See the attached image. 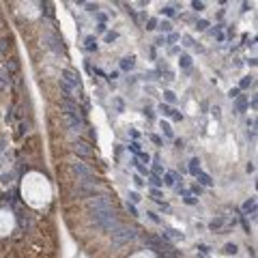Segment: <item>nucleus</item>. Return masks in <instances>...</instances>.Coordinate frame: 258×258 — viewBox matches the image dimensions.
I'll list each match as a JSON object with an SVG mask.
<instances>
[{
	"label": "nucleus",
	"mask_w": 258,
	"mask_h": 258,
	"mask_svg": "<svg viewBox=\"0 0 258 258\" xmlns=\"http://www.w3.org/2000/svg\"><path fill=\"white\" fill-rule=\"evenodd\" d=\"M157 110H159L164 116H172V108L168 105V103H159V108H157Z\"/></svg>",
	"instance_id": "nucleus-27"
},
{
	"label": "nucleus",
	"mask_w": 258,
	"mask_h": 258,
	"mask_svg": "<svg viewBox=\"0 0 258 258\" xmlns=\"http://www.w3.org/2000/svg\"><path fill=\"white\" fill-rule=\"evenodd\" d=\"M62 82H67V84L71 86V88H75V90H80V88H82L80 73H75L73 69H62Z\"/></svg>",
	"instance_id": "nucleus-6"
},
{
	"label": "nucleus",
	"mask_w": 258,
	"mask_h": 258,
	"mask_svg": "<svg viewBox=\"0 0 258 258\" xmlns=\"http://www.w3.org/2000/svg\"><path fill=\"white\" fill-rule=\"evenodd\" d=\"M191 9H194V11H204V2L194 0V2H191Z\"/></svg>",
	"instance_id": "nucleus-40"
},
{
	"label": "nucleus",
	"mask_w": 258,
	"mask_h": 258,
	"mask_svg": "<svg viewBox=\"0 0 258 258\" xmlns=\"http://www.w3.org/2000/svg\"><path fill=\"white\" fill-rule=\"evenodd\" d=\"M127 211H129V215H138V209H135V204H131V202H127Z\"/></svg>",
	"instance_id": "nucleus-45"
},
{
	"label": "nucleus",
	"mask_w": 258,
	"mask_h": 258,
	"mask_svg": "<svg viewBox=\"0 0 258 258\" xmlns=\"http://www.w3.org/2000/svg\"><path fill=\"white\" fill-rule=\"evenodd\" d=\"M97 32H103V35H105V32H108V26H105V24H97Z\"/></svg>",
	"instance_id": "nucleus-53"
},
{
	"label": "nucleus",
	"mask_w": 258,
	"mask_h": 258,
	"mask_svg": "<svg viewBox=\"0 0 258 258\" xmlns=\"http://www.w3.org/2000/svg\"><path fill=\"white\" fill-rule=\"evenodd\" d=\"M110 234H112V245L114 247H123L125 243L133 241L138 237L135 228H129V226H123V224H118L114 230H110Z\"/></svg>",
	"instance_id": "nucleus-2"
},
{
	"label": "nucleus",
	"mask_w": 258,
	"mask_h": 258,
	"mask_svg": "<svg viewBox=\"0 0 258 258\" xmlns=\"http://www.w3.org/2000/svg\"><path fill=\"white\" fill-rule=\"evenodd\" d=\"M221 252H226V254H228V256H234V254H237V252H239V247H237V245H234V243H226V245H224V250H221Z\"/></svg>",
	"instance_id": "nucleus-25"
},
{
	"label": "nucleus",
	"mask_w": 258,
	"mask_h": 258,
	"mask_svg": "<svg viewBox=\"0 0 258 258\" xmlns=\"http://www.w3.org/2000/svg\"><path fill=\"white\" fill-rule=\"evenodd\" d=\"M224 224H226V217H215L209 221V230H213V232H219L221 228H224Z\"/></svg>",
	"instance_id": "nucleus-12"
},
{
	"label": "nucleus",
	"mask_w": 258,
	"mask_h": 258,
	"mask_svg": "<svg viewBox=\"0 0 258 258\" xmlns=\"http://www.w3.org/2000/svg\"><path fill=\"white\" fill-rule=\"evenodd\" d=\"M84 9L88 11V13H99V4H97V2H86Z\"/></svg>",
	"instance_id": "nucleus-30"
},
{
	"label": "nucleus",
	"mask_w": 258,
	"mask_h": 258,
	"mask_svg": "<svg viewBox=\"0 0 258 258\" xmlns=\"http://www.w3.org/2000/svg\"><path fill=\"white\" fill-rule=\"evenodd\" d=\"M198 250H200V252H202L204 256H207V254L211 252V247H209V245H204V243H198Z\"/></svg>",
	"instance_id": "nucleus-44"
},
{
	"label": "nucleus",
	"mask_w": 258,
	"mask_h": 258,
	"mask_svg": "<svg viewBox=\"0 0 258 258\" xmlns=\"http://www.w3.org/2000/svg\"><path fill=\"white\" fill-rule=\"evenodd\" d=\"M228 97H230V99H237V97H239V88H230V90H228Z\"/></svg>",
	"instance_id": "nucleus-47"
},
{
	"label": "nucleus",
	"mask_w": 258,
	"mask_h": 258,
	"mask_svg": "<svg viewBox=\"0 0 258 258\" xmlns=\"http://www.w3.org/2000/svg\"><path fill=\"white\" fill-rule=\"evenodd\" d=\"M131 164H133V166H135V170H138V174H140V176H148V168H146V166H144V164H140V161H138V159H133V161H131Z\"/></svg>",
	"instance_id": "nucleus-20"
},
{
	"label": "nucleus",
	"mask_w": 258,
	"mask_h": 258,
	"mask_svg": "<svg viewBox=\"0 0 258 258\" xmlns=\"http://www.w3.org/2000/svg\"><path fill=\"white\" fill-rule=\"evenodd\" d=\"M157 26H159V30H161V32H168V35H170V32H172V24H170V22H168V19H164V22H159Z\"/></svg>",
	"instance_id": "nucleus-26"
},
{
	"label": "nucleus",
	"mask_w": 258,
	"mask_h": 258,
	"mask_svg": "<svg viewBox=\"0 0 258 258\" xmlns=\"http://www.w3.org/2000/svg\"><path fill=\"white\" fill-rule=\"evenodd\" d=\"M153 174H157V176H164V166L159 164V157H155V164H153Z\"/></svg>",
	"instance_id": "nucleus-24"
},
{
	"label": "nucleus",
	"mask_w": 258,
	"mask_h": 258,
	"mask_svg": "<svg viewBox=\"0 0 258 258\" xmlns=\"http://www.w3.org/2000/svg\"><path fill=\"white\" fill-rule=\"evenodd\" d=\"M116 39H118V32H114V30H112V32H110V30L105 32V43H110V45H112Z\"/></svg>",
	"instance_id": "nucleus-31"
},
{
	"label": "nucleus",
	"mask_w": 258,
	"mask_h": 258,
	"mask_svg": "<svg viewBox=\"0 0 258 258\" xmlns=\"http://www.w3.org/2000/svg\"><path fill=\"white\" fill-rule=\"evenodd\" d=\"M43 43H45V47H49L54 54H65L62 37H58V35H54V32H45V35H43Z\"/></svg>",
	"instance_id": "nucleus-4"
},
{
	"label": "nucleus",
	"mask_w": 258,
	"mask_h": 258,
	"mask_svg": "<svg viewBox=\"0 0 258 258\" xmlns=\"http://www.w3.org/2000/svg\"><path fill=\"white\" fill-rule=\"evenodd\" d=\"M60 90L65 92V99H73V92H75V88H71V86L67 84V82H62V80H60Z\"/></svg>",
	"instance_id": "nucleus-18"
},
{
	"label": "nucleus",
	"mask_w": 258,
	"mask_h": 258,
	"mask_svg": "<svg viewBox=\"0 0 258 258\" xmlns=\"http://www.w3.org/2000/svg\"><path fill=\"white\" fill-rule=\"evenodd\" d=\"M161 13H164V15H168V17H174V15H176V9H174L172 4H166V6L161 9Z\"/></svg>",
	"instance_id": "nucleus-28"
},
{
	"label": "nucleus",
	"mask_w": 258,
	"mask_h": 258,
	"mask_svg": "<svg viewBox=\"0 0 258 258\" xmlns=\"http://www.w3.org/2000/svg\"><path fill=\"white\" fill-rule=\"evenodd\" d=\"M166 241H170V239H174V241H183L185 237H183V232L181 230H176V228H166V232L161 234Z\"/></svg>",
	"instance_id": "nucleus-9"
},
{
	"label": "nucleus",
	"mask_w": 258,
	"mask_h": 258,
	"mask_svg": "<svg viewBox=\"0 0 258 258\" xmlns=\"http://www.w3.org/2000/svg\"><path fill=\"white\" fill-rule=\"evenodd\" d=\"M151 140H153V142H155V144H164V140H161V138H159V135H155V133H153V135H151Z\"/></svg>",
	"instance_id": "nucleus-54"
},
{
	"label": "nucleus",
	"mask_w": 258,
	"mask_h": 258,
	"mask_svg": "<svg viewBox=\"0 0 258 258\" xmlns=\"http://www.w3.org/2000/svg\"><path fill=\"white\" fill-rule=\"evenodd\" d=\"M43 6H45V9H43V13H45V15H52V13H54V11H52V4H49V2H45Z\"/></svg>",
	"instance_id": "nucleus-51"
},
{
	"label": "nucleus",
	"mask_w": 258,
	"mask_h": 258,
	"mask_svg": "<svg viewBox=\"0 0 258 258\" xmlns=\"http://www.w3.org/2000/svg\"><path fill=\"white\" fill-rule=\"evenodd\" d=\"M164 97H166V101H168V103H174V101H176V95H174L172 90H166V92H164Z\"/></svg>",
	"instance_id": "nucleus-39"
},
{
	"label": "nucleus",
	"mask_w": 258,
	"mask_h": 258,
	"mask_svg": "<svg viewBox=\"0 0 258 258\" xmlns=\"http://www.w3.org/2000/svg\"><path fill=\"white\" fill-rule=\"evenodd\" d=\"M178 39H181V37H178L176 32H170V35H168V39H166V43H174V41H178Z\"/></svg>",
	"instance_id": "nucleus-46"
},
{
	"label": "nucleus",
	"mask_w": 258,
	"mask_h": 258,
	"mask_svg": "<svg viewBox=\"0 0 258 258\" xmlns=\"http://www.w3.org/2000/svg\"><path fill=\"white\" fill-rule=\"evenodd\" d=\"M129 135H131V138H133V140H138V138H140V133H138V131H135V129H131V131H129Z\"/></svg>",
	"instance_id": "nucleus-57"
},
{
	"label": "nucleus",
	"mask_w": 258,
	"mask_h": 258,
	"mask_svg": "<svg viewBox=\"0 0 258 258\" xmlns=\"http://www.w3.org/2000/svg\"><path fill=\"white\" fill-rule=\"evenodd\" d=\"M127 148L131 151V153H135V155H138V153H140V142H138V140H133V142L129 144Z\"/></svg>",
	"instance_id": "nucleus-37"
},
{
	"label": "nucleus",
	"mask_w": 258,
	"mask_h": 258,
	"mask_svg": "<svg viewBox=\"0 0 258 258\" xmlns=\"http://www.w3.org/2000/svg\"><path fill=\"white\" fill-rule=\"evenodd\" d=\"M241 224H243V228L250 232V224H247V219H245V215H241Z\"/></svg>",
	"instance_id": "nucleus-55"
},
{
	"label": "nucleus",
	"mask_w": 258,
	"mask_h": 258,
	"mask_svg": "<svg viewBox=\"0 0 258 258\" xmlns=\"http://www.w3.org/2000/svg\"><path fill=\"white\" fill-rule=\"evenodd\" d=\"M88 209L90 211H105V209H114V202H112L110 196L97 194V196L88 198Z\"/></svg>",
	"instance_id": "nucleus-3"
},
{
	"label": "nucleus",
	"mask_w": 258,
	"mask_h": 258,
	"mask_svg": "<svg viewBox=\"0 0 258 258\" xmlns=\"http://www.w3.org/2000/svg\"><path fill=\"white\" fill-rule=\"evenodd\" d=\"M155 28H157V19L155 17H148L146 19V30H155Z\"/></svg>",
	"instance_id": "nucleus-34"
},
{
	"label": "nucleus",
	"mask_w": 258,
	"mask_h": 258,
	"mask_svg": "<svg viewBox=\"0 0 258 258\" xmlns=\"http://www.w3.org/2000/svg\"><path fill=\"white\" fill-rule=\"evenodd\" d=\"M183 200H185V204H189V207H194V204H198V198H196V196H191V194H189V196H185Z\"/></svg>",
	"instance_id": "nucleus-36"
},
{
	"label": "nucleus",
	"mask_w": 258,
	"mask_h": 258,
	"mask_svg": "<svg viewBox=\"0 0 258 258\" xmlns=\"http://www.w3.org/2000/svg\"><path fill=\"white\" fill-rule=\"evenodd\" d=\"M178 65H181V69H189L191 67V56L189 54H181L178 56Z\"/></svg>",
	"instance_id": "nucleus-19"
},
{
	"label": "nucleus",
	"mask_w": 258,
	"mask_h": 258,
	"mask_svg": "<svg viewBox=\"0 0 258 258\" xmlns=\"http://www.w3.org/2000/svg\"><path fill=\"white\" fill-rule=\"evenodd\" d=\"M138 159H142L144 164H148V161H151V155H148V153H142V151H140V153H138Z\"/></svg>",
	"instance_id": "nucleus-43"
},
{
	"label": "nucleus",
	"mask_w": 258,
	"mask_h": 258,
	"mask_svg": "<svg viewBox=\"0 0 258 258\" xmlns=\"http://www.w3.org/2000/svg\"><path fill=\"white\" fill-rule=\"evenodd\" d=\"M200 170H202V168H200V159H198V157H191V159H189V174L196 176Z\"/></svg>",
	"instance_id": "nucleus-15"
},
{
	"label": "nucleus",
	"mask_w": 258,
	"mask_h": 258,
	"mask_svg": "<svg viewBox=\"0 0 258 258\" xmlns=\"http://www.w3.org/2000/svg\"><path fill=\"white\" fill-rule=\"evenodd\" d=\"M133 67H135V56H127V58L121 60V69L123 71H131Z\"/></svg>",
	"instance_id": "nucleus-13"
},
{
	"label": "nucleus",
	"mask_w": 258,
	"mask_h": 258,
	"mask_svg": "<svg viewBox=\"0 0 258 258\" xmlns=\"http://www.w3.org/2000/svg\"><path fill=\"white\" fill-rule=\"evenodd\" d=\"M90 219L92 224L103 230V232H110L118 226V219H116V211L114 209H105V211H90Z\"/></svg>",
	"instance_id": "nucleus-1"
},
{
	"label": "nucleus",
	"mask_w": 258,
	"mask_h": 258,
	"mask_svg": "<svg viewBox=\"0 0 258 258\" xmlns=\"http://www.w3.org/2000/svg\"><path fill=\"white\" fill-rule=\"evenodd\" d=\"M159 127H161V131H164V135H166V138H174V131H172L170 123H166V121H161V123H159Z\"/></svg>",
	"instance_id": "nucleus-23"
},
{
	"label": "nucleus",
	"mask_w": 258,
	"mask_h": 258,
	"mask_svg": "<svg viewBox=\"0 0 258 258\" xmlns=\"http://www.w3.org/2000/svg\"><path fill=\"white\" fill-rule=\"evenodd\" d=\"M172 121H176V123H178V121H183V114H181V112H176V110H172Z\"/></svg>",
	"instance_id": "nucleus-49"
},
{
	"label": "nucleus",
	"mask_w": 258,
	"mask_h": 258,
	"mask_svg": "<svg viewBox=\"0 0 258 258\" xmlns=\"http://www.w3.org/2000/svg\"><path fill=\"white\" fill-rule=\"evenodd\" d=\"M146 215H148V219H151V221H155V224H161V217L155 213V211H148Z\"/></svg>",
	"instance_id": "nucleus-38"
},
{
	"label": "nucleus",
	"mask_w": 258,
	"mask_h": 258,
	"mask_svg": "<svg viewBox=\"0 0 258 258\" xmlns=\"http://www.w3.org/2000/svg\"><path fill=\"white\" fill-rule=\"evenodd\" d=\"M114 101H116V110H118V112H125V103H123V99H121V97H116Z\"/></svg>",
	"instance_id": "nucleus-42"
},
{
	"label": "nucleus",
	"mask_w": 258,
	"mask_h": 258,
	"mask_svg": "<svg viewBox=\"0 0 258 258\" xmlns=\"http://www.w3.org/2000/svg\"><path fill=\"white\" fill-rule=\"evenodd\" d=\"M73 151H75V155H80V157H95V146L90 144V142H86V140H78L75 144H73Z\"/></svg>",
	"instance_id": "nucleus-5"
},
{
	"label": "nucleus",
	"mask_w": 258,
	"mask_h": 258,
	"mask_svg": "<svg viewBox=\"0 0 258 258\" xmlns=\"http://www.w3.org/2000/svg\"><path fill=\"white\" fill-rule=\"evenodd\" d=\"M243 213L245 215H252V219H256V196H252V198H247L245 202H243Z\"/></svg>",
	"instance_id": "nucleus-8"
},
{
	"label": "nucleus",
	"mask_w": 258,
	"mask_h": 258,
	"mask_svg": "<svg viewBox=\"0 0 258 258\" xmlns=\"http://www.w3.org/2000/svg\"><path fill=\"white\" fill-rule=\"evenodd\" d=\"M252 84H254V78H252V75H245V78L239 82V86H237V88H239V90H245V88H250Z\"/></svg>",
	"instance_id": "nucleus-21"
},
{
	"label": "nucleus",
	"mask_w": 258,
	"mask_h": 258,
	"mask_svg": "<svg viewBox=\"0 0 258 258\" xmlns=\"http://www.w3.org/2000/svg\"><path fill=\"white\" fill-rule=\"evenodd\" d=\"M174 144H176V146H178V148H183V144H185V142H183V140H178V138H176V140H174Z\"/></svg>",
	"instance_id": "nucleus-59"
},
{
	"label": "nucleus",
	"mask_w": 258,
	"mask_h": 258,
	"mask_svg": "<svg viewBox=\"0 0 258 258\" xmlns=\"http://www.w3.org/2000/svg\"><path fill=\"white\" fill-rule=\"evenodd\" d=\"M234 105H237V112H245V108H247V97H245V95H239V97L234 99Z\"/></svg>",
	"instance_id": "nucleus-16"
},
{
	"label": "nucleus",
	"mask_w": 258,
	"mask_h": 258,
	"mask_svg": "<svg viewBox=\"0 0 258 258\" xmlns=\"http://www.w3.org/2000/svg\"><path fill=\"white\" fill-rule=\"evenodd\" d=\"M17 221H19L22 228H30L32 226V215L28 213V211H19L17 213Z\"/></svg>",
	"instance_id": "nucleus-10"
},
{
	"label": "nucleus",
	"mask_w": 258,
	"mask_h": 258,
	"mask_svg": "<svg viewBox=\"0 0 258 258\" xmlns=\"http://www.w3.org/2000/svg\"><path fill=\"white\" fill-rule=\"evenodd\" d=\"M161 183H164L166 187H174V183H176V174H174V172H164Z\"/></svg>",
	"instance_id": "nucleus-14"
},
{
	"label": "nucleus",
	"mask_w": 258,
	"mask_h": 258,
	"mask_svg": "<svg viewBox=\"0 0 258 258\" xmlns=\"http://www.w3.org/2000/svg\"><path fill=\"white\" fill-rule=\"evenodd\" d=\"M196 178H198V185H202V187H211V185H213L211 174H207V172H202V170L196 174Z\"/></svg>",
	"instance_id": "nucleus-11"
},
{
	"label": "nucleus",
	"mask_w": 258,
	"mask_h": 258,
	"mask_svg": "<svg viewBox=\"0 0 258 258\" xmlns=\"http://www.w3.org/2000/svg\"><path fill=\"white\" fill-rule=\"evenodd\" d=\"M86 49H88V52H97V47H99V45H97V37H86Z\"/></svg>",
	"instance_id": "nucleus-22"
},
{
	"label": "nucleus",
	"mask_w": 258,
	"mask_h": 258,
	"mask_svg": "<svg viewBox=\"0 0 258 258\" xmlns=\"http://www.w3.org/2000/svg\"><path fill=\"white\" fill-rule=\"evenodd\" d=\"M148 185L151 187H155V189H159L164 183H161V176H157V174H153V172H148Z\"/></svg>",
	"instance_id": "nucleus-17"
},
{
	"label": "nucleus",
	"mask_w": 258,
	"mask_h": 258,
	"mask_svg": "<svg viewBox=\"0 0 258 258\" xmlns=\"http://www.w3.org/2000/svg\"><path fill=\"white\" fill-rule=\"evenodd\" d=\"M202 191H204V187H202V185H198V183H196V185L189 189V194H191V196H200Z\"/></svg>",
	"instance_id": "nucleus-33"
},
{
	"label": "nucleus",
	"mask_w": 258,
	"mask_h": 258,
	"mask_svg": "<svg viewBox=\"0 0 258 258\" xmlns=\"http://www.w3.org/2000/svg\"><path fill=\"white\" fill-rule=\"evenodd\" d=\"M73 172L80 176V181H86V178H95L97 174H95V168H90L88 164H82V161H78V164H73Z\"/></svg>",
	"instance_id": "nucleus-7"
},
{
	"label": "nucleus",
	"mask_w": 258,
	"mask_h": 258,
	"mask_svg": "<svg viewBox=\"0 0 258 258\" xmlns=\"http://www.w3.org/2000/svg\"><path fill=\"white\" fill-rule=\"evenodd\" d=\"M151 196H153V200H157V202L161 200V191H159V189H155V187H151Z\"/></svg>",
	"instance_id": "nucleus-41"
},
{
	"label": "nucleus",
	"mask_w": 258,
	"mask_h": 258,
	"mask_svg": "<svg viewBox=\"0 0 258 258\" xmlns=\"http://www.w3.org/2000/svg\"><path fill=\"white\" fill-rule=\"evenodd\" d=\"M207 28H209V22H207V19H198V22H196V30H198V32H204Z\"/></svg>",
	"instance_id": "nucleus-29"
},
{
	"label": "nucleus",
	"mask_w": 258,
	"mask_h": 258,
	"mask_svg": "<svg viewBox=\"0 0 258 258\" xmlns=\"http://www.w3.org/2000/svg\"><path fill=\"white\" fill-rule=\"evenodd\" d=\"M181 39H183V45H185V47H194V45H196V41H194L189 35H183Z\"/></svg>",
	"instance_id": "nucleus-32"
},
{
	"label": "nucleus",
	"mask_w": 258,
	"mask_h": 258,
	"mask_svg": "<svg viewBox=\"0 0 258 258\" xmlns=\"http://www.w3.org/2000/svg\"><path fill=\"white\" fill-rule=\"evenodd\" d=\"M97 19H99V24H105V22H108V15H103V13H97Z\"/></svg>",
	"instance_id": "nucleus-52"
},
{
	"label": "nucleus",
	"mask_w": 258,
	"mask_h": 258,
	"mask_svg": "<svg viewBox=\"0 0 258 258\" xmlns=\"http://www.w3.org/2000/svg\"><path fill=\"white\" fill-rule=\"evenodd\" d=\"M116 78H118V71H112V73L108 75V80H110V82H112V80H116Z\"/></svg>",
	"instance_id": "nucleus-56"
},
{
	"label": "nucleus",
	"mask_w": 258,
	"mask_h": 258,
	"mask_svg": "<svg viewBox=\"0 0 258 258\" xmlns=\"http://www.w3.org/2000/svg\"><path fill=\"white\" fill-rule=\"evenodd\" d=\"M129 200H131V204H138L142 198H140V194H138V191H129Z\"/></svg>",
	"instance_id": "nucleus-35"
},
{
	"label": "nucleus",
	"mask_w": 258,
	"mask_h": 258,
	"mask_svg": "<svg viewBox=\"0 0 258 258\" xmlns=\"http://www.w3.org/2000/svg\"><path fill=\"white\" fill-rule=\"evenodd\" d=\"M144 116H146L148 121H153V118H155V112H153V110H148V108H144Z\"/></svg>",
	"instance_id": "nucleus-48"
},
{
	"label": "nucleus",
	"mask_w": 258,
	"mask_h": 258,
	"mask_svg": "<svg viewBox=\"0 0 258 258\" xmlns=\"http://www.w3.org/2000/svg\"><path fill=\"white\" fill-rule=\"evenodd\" d=\"M133 183H135V187H142V185H144V181H142V176H140V174H135V176H133Z\"/></svg>",
	"instance_id": "nucleus-50"
},
{
	"label": "nucleus",
	"mask_w": 258,
	"mask_h": 258,
	"mask_svg": "<svg viewBox=\"0 0 258 258\" xmlns=\"http://www.w3.org/2000/svg\"><path fill=\"white\" fill-rule=\"evenodd\" d=\"M211 112H213V116H215V118H219V108H217V105H215V108L211 110Z\"/></svg>",
	"instance_id": "nucleus-58"
}]
</instances>
